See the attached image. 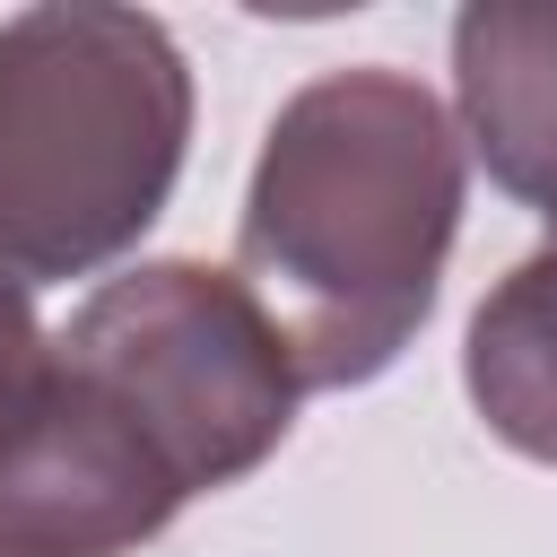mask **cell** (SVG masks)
<instances>
[{"label": "cell", "mask_w": 557, "mask_h": 557, "mask_svg": "<svg viewBox=\"0 0 557 557\" xmlns=\"http://www.w3.org/2000/svg\"><path fill=\"white\" fill-rule=\"evenodd\" d=\"M461 148L496 191L557 226V0H479L453 17Z\"/></svg>", "instance_id": "cell-5"}, {"label": "cell", "mask_w": 557, "mask_h": 557, "mask_svg": "<svg viewBox=\"0 0 557 557\" xmlns=\"http://www.w3.org/2000/svg\"><path fill=\"white\" fill-rule=\"evenodd\" d=\"M461 383L496 444H513L522 461H557V226L470 313Z\"/></svg>", "instance_id": "cell-6"}, {"label": "cell", "mask_w": 557, "mask_h": 557, "mask_svg": "<svg viewBox=\"0 0 557 557\" xmlns=\"http://www.w3.org/2000/svg\"><path fill=\"white\" fill-rule=\"evenodd\" d=\"M44 392H52V331L35 322V296L0 270V444L35 418Z\"/></svg>", "instance_id": "cell-7"}, {"label": "cell", "mask_w": 557, "mask_h": 557, "mask_svg": "<svg viewBox=\"0 0 557 557\" xmlns=\"http://www.w3.org/2000/svg\"><path fill=\"white\" fill-rule=\"evenodd\" d=\"M461 226V131L409 70L305 78L252 165L235 278L270 313L305 392L374 383L418 322Z\"/></svg>", "instance_id": "cell-1"}, {"label": "cell", "mask_w": 557, "mask_h": 557, "mask_svg": "<svg viewBox=\"0 0 557 557\" xmlns=\"http://www.w3.org/2000/svg\"><path fill=\"white\" fill-rule=\"evenodd\" d=\"M191 496L52 339V392L0 444V557H131Z\"/></svg>", "instance_id": "cell-4"}, {"label": "cell", "mask_w": 557, "mask_h": 557, "mask_svg": "<svg viewBox=\"0 0 557 557\" xmlns=\"http://www.w3.org/2000/svg\"><path fill=\"white\" fill-rule=\"evenodd\" d=\"M191 70L139 9L70 0L0 26V270L35 296L122 261L174 200Z\"/></svg>", "instance_id": "cell-2"}, {"label": "cell", "mask_w": 557, "mask_h": 557, "mask_svg": "<svg viewBox=\"0 0 557 557\" xmlns=\"http://www.w3.org/2000/svg\"><path fill=\"white\" fill-rule=\"evenodd\" d=\"M70 374L131 418V435L174 470L183 496L252 479L296 426V357L235 270L139 261L104 278L70 331H52Z\"/></svg>", "instance_id": "cell-3"}]
</instances>
